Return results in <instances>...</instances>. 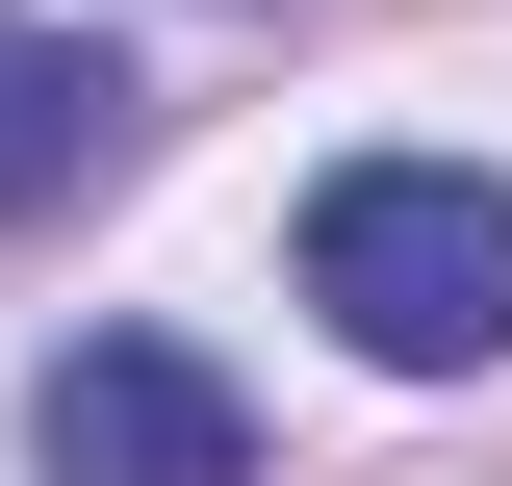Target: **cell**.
<instances>
[{
  "label": "cell",
  "instance_id": "obj_1",
  "mask_svg": "<svg viewBox=\"0 0 512 486\" xmlns=\"http://www.w3.org/2000/svg\"><path fill=\"white\" fill-rule=\"evenodd\" d=\"M308 307L384 384H487L512 359V180L487 154H333L308 180Z\"/></svg>",
  "mask_w": 512,
  "mask_h": 486
},
{
  "label": "cell",
  "instance_id": "obj_2",
  "mask_svg": "<svg viewBox=\"0 0 512 486\" xmlns=\"http://www.w3.org/2000/svg\"><path fill=\"white\" fill-rule=\"evenodd\" d=\"M26 461L52 486H256V410L205 333H77L52 384H26Z\"/></svg>",
  "mask_w": 512,
  "mask_h": 486
},
{
  "label": "cell",
  "instance_id": "obj_3",
  "mask_svg": "<svg viewBox=\"0 0 512 486\" xmlns=\"http://www.w3.org/2000/svg\"><path fill=\"white\" fill-rule=\"evenodd\" d=\"M128 128H154V103H128L103 26H26V0H0V231L103 205V180H128Z\"/></svg>",
  "mask_w": 512,
  "mask_h": 486
}]
</instances>
